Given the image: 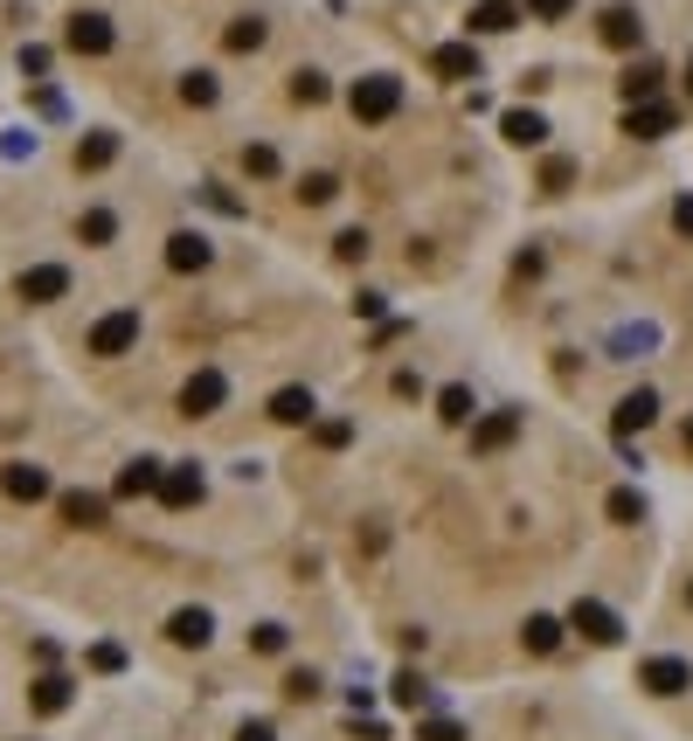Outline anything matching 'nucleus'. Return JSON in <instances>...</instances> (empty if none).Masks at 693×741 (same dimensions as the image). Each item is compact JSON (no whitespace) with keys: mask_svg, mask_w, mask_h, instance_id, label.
<instances>
[{"mask_svg":"<svg viewBox=\"0 0 693 741\" xmlns=\"http://www.w3.org/2000/svg\"><path fill=\"white\" fill-rule=\"evenodd\" d=\"M347 111L361 125H382V119H396L403 111V77H388V70H374V77H361L347 90Z\"/></svg>","mask_w":693,"mask_h":741,"instance_id":"obj_1","label":"nucleus"},{"mask_svg":"<svg viewBox=\"0 0 693 741\" xmlns=\"http://www.w3.org/2000/svg\"><path fill=\"white\" fill-rule=\"evenodd\" d=\"M139 347V312L125 306V312H104L98 326H90V354H104V360H119V354H133Z\"/></svg>","mask_w":693,"mask_h":741,"instance_id":"obj_2","label":"nucleus"},{"mask_svg":"<svg viewBox=\"0 0 693 741\" xmlns=\"http://www.w3.org/2000/svg\"><path fill=\"white\" fill-rule=\"evenodd\" d=\"M63 42L77 49V55H104L111 42H119V28H111V14H98V8H77V14H70V28H63Z\"/></svg>","mask_w":693,"mask_h":741,"instance_id":"obj_3","label":"nucleus"},{"mask_svg":"<svg viewBox=\"0 0 693 741\" xmlns=\"http://www.w3.org/2000/svg\"><path fill=\"white\" fill-rule=\"evenodd\" d=\"M222 403H230L222 368H195V374H187V388H181V409H187V416H215Z\"/></svg>","mask_w":693,"mask_h":741,"instance_id":"obj_4","label":"nucleus"},{"mask_svg":"<svg viewBox=\"0 0 693 741\" xmlns=\"http://www.w3.org/2000/svg\"><path fill=\"white\" fill-rule=\"evenodd\" d=\"M201 492H209V479H201V465H166L160 471V506H201Z\"/></svg>","mask_w":693,"mask_h":741,"instance_id":"obj_5","label":"nucleus"},{"mask_svg":"<svg viewBox=\"0 0 693 741\" xmlns=\"http://www.w3.org/2000/svg\"><path fill=\"white\" fill-rule=\"evenodd\" d=\"M639 687L659 693V700H672V693L693 687V665H686V658H645V665H639Z\"/></svg>","mask_w":693,"mask_h":741,"instance_id":"obj_6","label":"nucleus"},{"mask_svg":"<svg viewBox=\"0 0 693 741\" xmlns=\"http://www.w3.org/2000/svg\"><path fill=\"white\" fill-rule=\"evenodd\" d=\"M596 35H604L610 49H639V42H645V14L631 8V0H617V8H604V22H596Z\"/></svg>","mask_w":693,"mask_h":741,"instance_id":"obj_7","label":"nucleus"},{"mask_svg":"<svg viewBox=\"0 0 693 741\" xmlns=\"http://www.w3.org/2000/svg\"><path fill=\"white\" fill-rule=\"evenodd\" d=\"M569 631H583L590 644H617V638H624V623H617V610H604V603H576V610H569Z\"/></svg>","mask_w":693,"mask_h":741,"instance_id":"obj_8","label":"nucleus"},{"mask_svg":"<svg viewBox=\"0 0 693 741\" xmlns=\"http://www.w3.org/2000/svg\"><path fill=\"white\" fill-rule=\"evenodd\" d=\"M513 436H520V409H493L485 423H472V450H479V458H493V450H507Z\"/></svg>","mask_w":693,"mask_h":741,"instance_id":"obj_9","label":"nucleus"},{"mask_svg":"<svg viewBox=\"0 0 693 741\" xmlns=\"http://www.w3.org/2000/svg\"><path fill=\"white\" fill-rule=\"evenodd\" d=\"M209 257H215V250H209V236H201V230L166 236V271H181V277H187V271H209Z\"/></svg>","mask_w":693,"mask_h":741,"instance_id":"obj_10","label":"nucleus"},{"mask_svg":"<svg viewBox=\"0 0 693 741\" xmlns=\"http://www.w3.org/2000/svg\"><path fill=\"white\" fill-rule=\"evenodd\" d=\"M63 292H70L63 263H35V271H22V298H28V306H49V298H63Z\"/></svg>","mask_w":693,"mask_h":741,"instance_id":"obj_11","label":"nucleus"},{"mask_svg":"<svg viewBox=\"0 0 693 741\" xmlns=\"http://www.w3.org/2000/svg\"><path fill=\"white\" fill-rule=\"evenodd\" d=\"M430 70H437V77H451V84H472V77H479V49H472V42H444L437 55H430Z\"/></svg>","mask_w":693,"mask_h":741,"instance_id":"obj_12","label":"nucleus"},{"mask_svg":"<svg viewBox=\"0 0 693 741\" xmlns=\"http://www.w3.org/2000/svg\"><path fill=\"white\" fill-rule=\"evenodd\" d=\"M0 485H8V499H22V506L49 499V471L42 465H8V471H0Z\"/></svg>","mask_w":693,"mask_h":741,"instance_id":"obj_13","label":"nucleus"},{"mask_svg":"<svg viewBox=\"0 0 693 741\" xmlns=\"http://www.w3.org/2000/svg\"><path fill=\"white\" fill-rule=\"evenodd\" d=\"M652 416H659V395H652V388H631L624 403H617V416H610V430H617V436H631V430H645Z\"/></svg>","mask_w":693,"mask_h":741,"instance_id":"obj_14","label":"nucleus"},{"mask_svg":"<svg viewBox=\"0 0 693 741\" xmlns=\"http://www.w3.org/2000/svg\"><path fill=\"white\" fill-rule=\"evenodd\" d=\"M624 132H631V139H666V132H672V104H659V98L631 104L624 111Z\"/></svg>","mask_w":693,"mask_h":741,"instance_id":"obj_15","label":"nucleus"},{"mask_svg":"<svg viewBox=\"0 0 693 741\" xmlns=\"http://www.w3.org/2000/svg\"><path fill=\"white\" fill-rule=\"evenodd\" d=\"M160 458H133V465H125L119 471V499H146V492H160Z\"/></svg>","mask_w":693,"mask_h":741,"instance_id":"obj_16","label":"nucleus"},{"mask_svg":"<svg viewBox=\"0 0 693 741\" xmlns=\"http://www.w3.org/2000/svg\"><path fill=\"white\" fill-rule=\"evenodd\" d=\"M70 693H77V687H70L63 672H42V679L28 687V707H35V714H63V707H70Z\"/></svg>","mask_w":693,"mask_h":741,"instance_id":"obj_17","label":"nucleus"},{"mask_svg":"<svg viewBox=\"0 0 693 741\" xmlns=\"http://www.w3.org/2000/svg\"><path fill=\"white\" fill-rule=\"evenodd\" d=\"M166 638H174V644H195V652H201V644L215 638V617H209V610H174V623H166Z\"/></svg>","mask_w":693,"mask_h":741,"instance_id":"obj_18","label":"nucleus"},{"mask_svg":"<svg viewBox=\"0 0 693 741\" xmlns=\"http://www.w3.org/2000/svg\"><path fill=\"white\" fill-rule=\"evenodd\" d=\"M659 77H666V70H659V63L645 55V63H631V70H624L617 84H624V98H631V104H652V98H659Z\"/></svg>","mask_w":693,"mask_h":741,"instance_id":"obj_19","label":"nucleus"},{"mask_svg":"<svg viewBox=\"0 0 693 741\" xmlns=\"http://www.w3.org/2000/svg\"><path fill=\"white\" fill-rule=\"evenodd\" d=\"M513 22H520L513 0H479V8H472V28H479V35H507Z\"/></svg>","mask_w":693,"mask_h":741,"instance_id":"obj_20","label":"nucleus"},{"mask_svg":"<svg viewBox=\"0 0 693 741\" xmlns=\"http://www.w3.org/2000/svg\"><path fill=\"white\" fill-rule=\"evenodd\" d=\"M312 409H320V403H312V388H277V395H271V416H277V423H312Z\"/></svg>","mask_w":693,"mask_h":741,"instance_id":"obj_21","label":"nucleus"},{"mask_svg":"<svg viewBox=\"0 0 693 741\" xmlns=\"http://www.w3.org/2000/svg\"><path fill=\"white\" fill-rule=\"evenodd\" d=\"M499 132H507L513 146H541V139H548V119H541V111H507Z\"/></svg>","mask_w":693,"mask_h":741,"instance_id":"obj_22","label":"nucleus"},{"mask_svg":"<svg viewBox=\"0 0 693 741\" xmlns=\"http://www.w3.org/2000/svg\"><path fill=\"white\" fill-rule=\"evenodd\" d=\"M111 160H119V132H90V139L77 146V166H84V174H98V166H111Z\"/></svg>","mask_w":693,"mask_h":741,"instance_id":"obj_23","label":"nucleus"},{"mask_svg":"<svg viewBox=\"0 0 693 741\" xmlns=\"http://www.w3.org/2000/svg\"><path fill=\"white\" fill-rule=\"evenodd\" d=\"M63 520L70 527H104V499L98 492H63Z\"/></svg>","mask_w":693,"mask_h":741,"instance_id":"obj_24","label":"nucleus"},{"mask_svg":"<svg viewBox=\"0 0 693 741\" xmlns=\"http://www.w3.org/2000/svg\"><path fill=\"white\" fill-rule=\"evenodd\" d=\"M520 644H528L534 658H548L561 644V617H528V631H520Z\"/></svg>","mask_w":693,"mask_h":741,"instance_id":"obj_25","label":"nucleus"},{"mask_svg":"<svg viewBox=\"0 0 693 741\" xmlns=\"http://www.w3.org/2000/svg\"><path fill=\"white\" fill-rule=\"evenodd\" d=\"M181 98H187V104H195V111H209V104L222 98V84L209 77V70H187V77H181Z\"/></svg>","mask_w":693,"mask_h":741,"instance_id":"obj_26","label":"nucleus"},{"mask_svg":"<svg viewBox=\"0 0 693 741\" xmlns=\"http://www.w3.org/2000/svg\"><path fill=\"white\" fill-rule=\"evenodd\" d=\"M437 416H444V423H472V416H479L472 388H444V395H437Z\"/></svg>","mask_w":693,"mask_h":741,"instance_id":"obj_27","label":"nucleus"},{"mask_svg":"<svg viewBox=\"0 0 693 741\" xmlns=\"http://www.w3.org/2000/svg\"><path fill=\"white\" fill-rule=\"evenodd\" d=\"M77 236H84V243H111V236H119V215H111V208H84Z\"/></svg>","mask_w":693,"mask_h":741,"instance_id":"obj_28","label":"nucleus"},{"mask_svg":"<svg viewBox=\"0 0 693 741\" xmlns=\"http://www.w3.org/2000/svg\"><path fill=\"white\" fill-rule=\"evenodd\" d=\"M610 520H617V527H639V520H645V499H639L631 485H617V492H610Z\"/></svg>","mask_w":693,"mask_h":741,"instance_id":"obj_29","label":"nucleus"},{"mask_svg":"<svg viewBox=\"0 0 693 741\" xmlns=\"http://www.w3.org/2000/svg\"><path fill=\"white\" fill-rule=\"evenodd\" d=\"M264 35H271V28L257 22V14H243V22L230 28V49H236V55H250V49H264Z\"/></svg>","mask_w":693,"mask_h":741,"instance_id":"obj_30","label":"nucleus"},{"mask_svg":"<svg viewBox=\"0 0 693 741\" xmlns=\"http://www.w3.org/2000/svg\"><path fill=\"white\" fill-rule=\"evenodd\" d=\"M326 90H333V84L320 77V70H298V77H292V98H298V104H326Z\"/></svg>","mask_w":693,"mask_h":741,"instance_id":"obj_31","label":"nucleus"},{"mask_svg":"<svg viewBox=\"0 0 693 741\" xmlns=\"http://www.w3.org/2000/svg\"><path fill=\"white\" fill-rule=\"evenodd\" d=\"M333 195H341V181H333V174H306V181H298V201H312V208H326Z\"/></svg>","mask_w":693,"mask_h":741,"instance_id":"obj_32","label":"nucleus"},{"mask_svg":"<svg viewBox=\"0 0 693 741\" xmlns=\"http://www.w3.org/2000/svg\"><path fill=\"white\" fill-rule=\"evenodd\" d=\"M388 693H396V707H423V700H430V687L417 672H396V687H388Z\"/></svg>","mask_w":693,"mask_h":741,"instance_id":"obj_33","label":"nucleus"},{"mask_svg":"<svg viewBox=\"0 0 693 741\" xmlns=\"http://www.w3.org/2000/svg\"><path fill=\"white\" fill-rule=\"evenodd\" d=\"M333 257H341V263H361V257H368V230H341V236H333Z\"/></svg>","mask_w":693,"mask_h":741,"instance_id":"obj_34","label":"nucleus"},{"mask_svg":"<svg viewBox=\"0 0 693 741\" xmlns=\"http://www.w3.org/2000/svg\"><path fill=\"white\" fill-rule=\"evenodd\" d=\"M243 166H250L257 181H271L277 174V146H243Z\"/></svg>","mask_w":693,"mask_h":741,"instance_id":"obj_35","label":"nucleus"},{"mask_svg":"<svg viewBox=\"0 0 693 741\" xmlns=\"http://www.w3.org/2000/svg\"><path fill=\"white\" fill-rule=\"evenodd\" d=\"M250 644H257V652H285V644H292V631H285V623H257V631H250Z\"/></svg>","mask_w":693,"mask_h":741,"instance_id":"obj_36","label":"nucleus"},{"mask_svg":"<svg viewBox=\"0 0 693 741\" xmlns=\"http://www.w3.org/2000/svg\"><path fill=\"white\" fill-rule=\"evenodd\" d=\"M417 741H465V728H458V720H423V728H417Z\"/></svg>","mask_w":693,"mask_h":741,"instance_id":"obj_37","label":"nucleus"},{"mask_svg":"<svg viewBox=\"0 0 693 741\" xmlns=\"http://www.w3.org/2000/svg\"><path fill=\"white\" fill-rule=\"evenodd\" d=\"M569 181H576V166H569V160H548V166H541V187H548V195H561Z\"/></svg>","mask_w":693,"mask_h":741,"instance_id":"obj_38","label":"nucleus"},{"mask_svg":"<svg viewBox=\"0 0 693 741\" xmlns=\"http://www.w3.org/2000/svg\"><path fill=\"white\" fill-rule=\"evenodd\" d=\"M569 8H576V0H528V14H534V22H561Z\"/></svg>","mask_w":693,"mask_h":741,"instance_id":"obj_39","label":"nucleus"},{"mask_svg":"<svg viewBox=\"0 0 693 741\" xmlns=\"http://www.w3.org/2000/svg\"><path fill=\"white\" fill-rule=\"evenodd\" d=\"M90 665H98V672H125V652H119V644H98Z\"/></svg>","mask_w":693,"mask_h":741,"instance_id":"obj_40","label":"nucleus"},{"mask_svg":"<svg viewBox=\"0 0 693 741\" xmlns=\"http://www.w3.org/2000/svg\"><path fill=\"white\" fill-rule=\"evenodd\" d=\"M42 70H49V49L28 42V49H22V77H42Z\"/></svg>","mask_w":693,"mask_h":741,"instance_id":"obj_41","label":"nucleus"},{"mask_svg":"<svg viewBox=\"0 0 693 741\" xmlns=\"http://www.w3.org/2000/svg\"><path fill=\"white\" fill-rule=\"evenodd\" d=\"M312 693H320V679H312V672H292L285 679V700H312Z\"/></svg>","mask_w":693,"mask_h":741,"instance_id":"obj_42","label":"nucleus"},{"mask_svg":"<svg viewBox=\"0 0 693 741\" xmlns=\"http://www.w3.org/2000/svg\"><path fill=\"white\" fill-rule=\"evenodd\" d=\"M236 741H277V728H271V720H243Z\"/></svg>","mask_w":693,"mask_h":741,"instance_id":"obj_43","label":"nucleus"},{"mask_svg":"<svg viewBox=\"0 0 693 741\" xmlns=\"http://www.w3.org/2000/svg\"><path fill=\"white\" fill-rule=\"evenodd\" d=\"M347 436H354V423H320V444H326V450H341Z\"/></svg>","mask_w":693,"mask_h":741,"instance_id":"obj_44","label":"nucleus"},{"mask_svg":"<svg viewBox=\"0 0 693 741\" xmlns=\"http://www.w3.org/2000/svg\"><path fill=\"white\" fill-rule=\"evenodd\" d=\"M672 230L693 236V195H686V201H672Z\"/></svg>","mask_w":693,"mask_h":741,"instance_id":"obj_45","label":"nucleus"},{"mask_svg":"<svg viewBox=\"0 0 693 741\" xmlns=\"http://www.w3.org/2000/svg\"><path fill=\"white\" fill-rule=\"evenodd\" d=\"M686 450H693V416H686Z\"/></svg>","mask_w":693,"mask_h":741,"instance_id":"obj_46","label":"nucleus"},{"mask_svg":"<svg viewBox=\"0 0 693 741\" xmlns=\"http://www.w3.org/2000/svg\"><path fill=\"white\" fill-rule=\"evenodd\" d=\"M686 90H693V63H686Z\"/></svg>","mask_w":693,"mask_h":741,"instance_id":"obj_47","label":"nucleus"},{"mask_svg":"<svg viewBox=\"0 0 693 741\" xmlns=\"http://www.w3.org/2000/svg\"><path fill=\"white\" fill-rule=\"evenodd\" d=\"M686 603H693V589H686Z\"/></svg>","mask_w":693,"mask_h":741,"instance_id":"obj_48","label":"nucleus"}]
</instances>
